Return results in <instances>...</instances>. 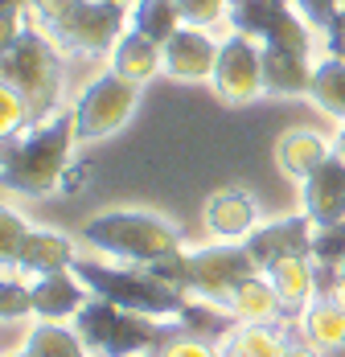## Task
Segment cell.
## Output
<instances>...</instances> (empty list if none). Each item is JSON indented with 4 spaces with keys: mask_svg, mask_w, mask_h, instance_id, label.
<instances>
[{
    "mask_svg": "<svg viewBox=\"0 0 345 357\" xmlns=\"http://www.w3.org/2000/svg\"><path fill=\"white\" fill-rule=\"evenodd\" d=\"M74 136V111H54L50 119L34 123L21 136H4L0 177L8 193L21 197H45L62 185V173L70 169V144Z\"/></svg>",
    "mask_w": 345,
    "mask_h": 357,
    "instance_id": "cell-1",
    "label": "cell"
},
{
    "mask_svg": "<svg viewBox=\"0 0 345 357\" xmlns=\"http://www.w3.org/2000/svg\"><path fill=\"white\" fill-rule=\"evenodd\" d=\"M58 41L45 33V25H25L13 41L0 45V78L4 86L21 91V99L29 103L34 119H50L62 99V58H58Z\"/></svg>",
    "mask_w": 345,
    "mask_h": 357,
    "instance_id": "cell-2",
    "label": "cell"
},
{
    "mask_svg": "<svg viewBox=\"0 0 345 357\" xmlns=\"http://www.w3.org/2000/svg\"><path fill=\"white\" fill-rule=\"evenodd\" d=\"M82 243L107 250L132 267H156L172 255H181L177 226L148 210H107L82 226Z\"/></svg>",
    "mask_w": 345,
    "mask_h": 357,
    "instance_id": "cell-3",
    "label": "cell"
},
{
    "mask_svg": "<svg viewBox=\"0 0 345 357\" xmlns=\"http://www.w3.org/2000/svg\"><path fill=\"white\" fill-rule=\"evenodd\" d=\"M82 284L91 287V296H103L111 304L128 308V312H144V317H181V308L189 304V296L181 287H172L169 280H161L152 267H107V263H95V259H82L70 267Z\"/></svg>",
    "mask_w": 345,
    "mask_h": 357,
    "instance_id": "cell-4",
    "label": "cell"
},
{
    "mask_svg": "<svg viewBox=\"0 0 345 357\" xmlns=\"http://www.w3.org/2000/svg\"><path fill=\"white\" fill-rule=\"evenodd\" d=\"M161 280H169L172 287H181V291H193V296H202L210 304H222V308H230V300H235V291H239L259 267H255V259L247 255L242 243H218V247H206V250H193V255H172L165 263H156L152 267Z\"/></svg>",
    "mask_w": 345,
    "mask_h": 357,
    "instance_id": "cell-5",
    "label": "cell"
},
{
    "mask_svg": "<svg viewBox=\"0 0 345 357\" xmlns=\"http://www.w3.org/2000/svg\"><path fill=\"white\" fill-rule=\"evenodd\" d=\"M74 328L87 341V349H95L99 357H140L152 345H169L172 341V328H165L156 317L128 312V308L111 304L103 296H91L78 308Z\"/></svg>",
    "mask_w": 345,
    "mask_h": 357,
    "instance_id": "cell-6",
    "label": "cell"
},
{
    "mask_svg": "<svg viewBox=\"0 0 345 357\" xmlns=\"http://www.w3.org/2000/svg\"><path fill=\"white\" fill-rule=\"evenodd\" d=\"M140 103V82L124 78V74L107 70L99 78H91L82 86V95L74 99V136L78 144H95V140H107L111 132H119L132 111Z\"/></svg>",
    "mask_w": 345,
    "mask_h": 357,
    "instance_id": "cell-7",
    "label": "cell"
},
{
    "mask_svg": "<svg viewBox=\"0 0 345 357\" xmlns=\"http://www.w3.org/2000/svg\"><path fill=\"white\" fill-rule=\"evenodd\" d=\"M230 29L247 33L263 45L312 54V25L300 17L292 0H230Z\"/></svg>",
    "mask_w": 345,
    "mask_h": 357,
    "instance_id": "cell-8",
    "label": "cell"
},
{
    "mask_svg": "<svg viewBox=\"0 0 345 357\" xmlns=\"http://www.w3.org/2000/svg\"><path fill=\"white\" fill-rule=\"evenodd\" d=\"M124 29H132L128 4H119V0H82L66 21H58L45 33L54 37L62 50H70V54L99 58V54H111L119 45Z\"/></svg>",
    "mask_w": 345,
    "mask_h": 357,
    "instance_id": "cell-9",
    "label": "cell"
},
{
    "mask_svg": "<svg viewBox=\"0 0 345 357\" xmlns=\"http://www.w3.org/2000/svg\"><path fill=\"white\" fill-rule=\"evenodd\" d=\"M210 82L235 107L259 99V95H267V82H263V41L230 29V37L218 50V66H214V78Z\"/></svg>",
    "mask_w": 345,
    "mask_h": 357,
    "instance_id": "cell-10",
    "label": "cell"
},
{
    "mask_svg": "<svg viewBox=\"0 0 345 357\" xmlns=\"http://www.w3.org/2000/svg\"><path fill=\"white\" fill-rule=\"evenodd\" d=\"M218 50H222V41H214L202 25H181L165 41V74L177 82H206V78H214Z\"/></svg>",
    "mask_w": 345,
    "mask_h": 357,
    "instance_id": "cell-11",
    "label": "cell"
},
{
    "mask_svg": "<svg viewBox=\"0 0 345 357\" xmlns=\"http://www.w3.org/2000/svg\"><path fill=\"white\" fill-rule=\"evenodd\" d=\"M312 234H316L312 218L300 214V218H284V222H267V226H259L242 247H247V255L255 259L259 271H267L272 263L288 259V255H312Z\"/></svg>",
    "mask_w": 345,
    "mask_h": 357,
    "instance_id": "cell-12",
    "label": "cell"
},
{
    "mask_svg": "<svg viewBox=\"0 0 345 357\" xmlns=\"http://www.w3.org/2000/svg\"><path fill=\"white\" fill-rule=\"evenodd\" d=\"M300 197H304V214L312 218V226L345 222V160L337 152L304 181Z\"/></svg>",
    "mask_w": 345,
    "mask_h": 357,
    "instance_id": "cell-13",
    "label": "cell"
},
{
    "mask_svg": "<svg viewBox=\"0 0 345 357\" xmlns=\"http://www.w3.org/2000/svg\"><path fill=\"white\" fill-rule=\"evenodd\" d=\"M91 287L74 271H50L34 280V317L37 321H74L78 308L91 300Z\"/></svg>",
    "mask_w": 345,
    "mask_h": 357,
    "instance_id": "cell-14",
    "label": "cell"
},
{
    "mask_svg": "<svg viewBox=\"0 0 345 357\" xmlns=\"http://www.w3.org/2000/svg\"><path fill=\"white\" fill-rule=\"evenodd\" d=\"M206 226L218 243H247L259 230L255 202L242 189H222L206 202Z\"/></svg>",
    "mask_w": 345,
    "mask_h": 357,
    "instance_id": "cell-15",
    "label": "cell"
},
{
    "mask_svg": "<svg viewBox=\"0 0 345 357\" xmlns=\"http://www.w3.org/2000/svg\"><path fill=\"white\" fill-rule=\"evenodd\" d=\"M78 263V250L66 234H54V230H29V238L21 243L13 267H21L25 275H50V271H70ZM8 267V271H13Z\"/></svg>",
    "mask_w": 345,
    "mask_h": 357,
    "instance_id": "cell-16",
    "label": "cell"
},
{
    "mask_svg": "<svg viewBox=\"0 0 345 357\" xmlns=\"http://www.w3.org/2000/svg\"><path fill=\"white\" fill-rule=\"evenodd\" d=\"M263 275L276 284L279 300H284V312L300 317L312 304V291H316V263H312V255H288V259L272 263Z\"/></svg>",
    "mask_w": 345,
    "mask_h": 357,
    "instance_id": "cell-17",
    "label": "cell"
},
{
    "mask_svg": "<svg viewBox=\"0 0 345 357\" xmlns=\"http://www.w3.org/2000/svg\"><path fill=\"white\" fill-rule=\"evenodd\" d=\"M107 58H111V70L124 74V78H132V82H140V86L165 70V45L152 41V37H144V33H136V29H128V33L119 37V45H115Z\"/></svg>",
    "mask_w": 345,
    "mask_h": 357,
    "instance_id": "cell-18",
    "label": "cell"
},
{
    "mask_svg": "<svg viewBox=\"0 0 345 357\" xmlns=\"http://www.w3.org/2000/svg\"><path fill=\"white\" fill-rule=\"evenodd\" d=\"M312 70L316 66L309 62V54L263 45V82H267V95H309Z\"/></svg>",
    "mask_w": 345,
    "mask_h": 357,
    "instance_id": "cell-19",
    "label": "cell"
},
{
    "mask_svg": "<svg viewBox=\"0 0 345 357\" xmlns=\"http://www.w3.org/2000/svg\"><path fill=\"white\" fill-rule=\"evenodd\" d=\"M300 337L321 354H337L345 349V308L333 296H316L309 308L300 312Z\"/></svg>",
    "mask_w": 345,
    "mask_h": 357,
    "instance_id": "cell-20",
    "label": "cell"
},
{
    "mask_svg": "<svg viewBox=\"0 0 345 357\" xmlns=\"http://www.w3.org/2000/svg\"><path fill=\"white\" fill-rule=\"evenodd\" d=\"M226 312L239 317V324H272V328H276V324L284 321V300H279L276 284H272L263 271H255V275L235 291V300H230Z\"/></svg>",
    "mask_w": 345,
    "mask_h": 357,
    "instance_id": "cell-21",
    "label": "cell"
},
{
    "mask_svg": "<svg viewBox=\"0 0 345 357\" xmlns=\"http://www.w3.org/2000/svg\"><path fill=\"white\" fill-rule=\"evenodd\" d=\"M329 156H333V148L321 140L316 132H288V136H279V144H276L279 169L296 181H309Z\"/></svg>",
    "mask_w": 345,
    "mask_h": 357,
    "instance_id": "cell-22",
    "label": "cell"
},
{
    "mask_svg": "<svg viewBox=\"0 0 345 357\" xmlns=\"http://www.w3.org/2000/svg\"><path fill=\"white\" fill-rule=\"evenodd\" d=\"M128 17H132V29H136V33L152 37V41H161V45L185 25L177 0H132Z\"/></svg>",
    "mask_w": 345,
    "mask_h": 357,
    "instance_id": "cell-23",
    "label": "cell"
},
{
    "mask_svg": "<svg viewBox=\"0 0 345 357\" xmlns=\"http://www.w3.org/2000/svg\"><path fill=\"white\" fill-rule=\"evenodd\" d=\"M25 354H29V357H87V341L78 337V328H74V324L37 321L34 333H29Z\"/></svg>",
    "mask_w": 345,
    "mask_h": 357,
    "instance_id": "cell-24",
    "label": "cell"
},
{
    "mask_svg": "<svg viewBox=\"0 0 345 357\" xmlns=\"http://www.w3.org/2000/svg\"><path fill=\"white\" fill-rule=\"evenodd\" d=\"M239 317H222V304H185L181 308V317H177V324L189 333V337H198V341H226L235 328H239Z\"/></svg>",
    "mask_w": 345,
    "mask_h": 357,
    "instance_id": "cell-25",
    "label": "cell"
},
{
    "mask_svg": "<svg viewBox=\"0 0 345 357\" xmlns=\"http://www.w3.org/2000/svg\"><path fill=\"white\" fill-rule=\"evenodd\" d=\"M309 99L321 111L345 119V58H325V62H316Z\"/></svg>",
    "mask_w": 345,
    "mask_h": 357,
    "instance_id": "cell-26",
    "label": "cell"
},
{
    "mask_svg": "<svg viewBox=\"0 0 345 357\" xmlns=\"http://www.w3.org/2000/svg\"><path fill=\"white\" fill-rule=\"evenodd\" d=\"M284 341L272 324H239L226 341H222V357H279Z\"/></svg>",
    "mask_w": 345,
    "mask_h": 357,
    "instance_id": "cell-27",
    "label": "cell"
},
{
    "mask_svg": "<svg viewBox=\"0 0 345 357\" xmlns=\"http://www.w3.org/2000/svg\"><path fill=\"white\" fill-rule=\"evenodd\" d=\"M37 119L29 103L21 99V91H13V86H0V132L4 136H21V132H29Z\"/></svg>",
    "mask_w": 345,
    "mask_h": 357,
    "instance_id": "cell-28",
    "label": "cell"
},
{
    "mask_svg": "<svg viewBox=\"0 0 345 357\" xmlns=\"http://www.w3.org/2000/svg\"><path fill=\"white\" fill-rule=\"evenodd\" d=\"M312 263H321V267H342L345 263V222L316 226V234H312Z\"/></svg>",
    "mask_w": 345,
    "mask_h": 357,
    "instance_id": "cell-29",
    "label": "cell"
},
{
    "mask_svg": "<svg viewBox=\"0 0 345 357\" xmlns=\"http://www.w3.org/2000/svg\"><path fill=\"white\" fill-rule=\"evenodd\" d=\"M0 317L4 321L34 317V284H21L17 275H4V284H0Z\"/></svg>",
    "mask_w": 345,
    "mask_h": 357,
    "instance_id": "cell-30",
    "label": "cell"
},
{
    "mask_svg": "<svg viewBox=\"0 0 345 357\" xmlns=\"http://www.w3.org/2000/svg\"><path fill=\"white\" fill-rule=\"evenodd\" d=\"M25 238H29L25 218L17 214L13 206H4V210H0V255H4V267H13V259H17V250H21Z\"/></svg>",
    "mask_w": 345,
    "mask_h": 357,
    "instance_id": "cell-31",
    "label": "cell"
},
{
    "mask_svg": "<svg viewBox=\"0 0 345 357\" xmlns=\"http://www.w3.org/2000/svg\"><path fill=\"white\" fill-rule=\"evenodd\" d=\"M181 4V17H185V25H218L222 17H230V0H177Z\"/></svg>",
    "mask_w": 345,
    "mask_h": 357,
    "instance_id": "cell-32",
    "label": "cell"
},
{
    "mask_svg": "<svg viewBox=\"0 0 345 357\" xmlns=\"http://www.w3.org/2000/svg\"><path fill=\"white\" fill-rule=\"evenodd\" d=\"M292 4L300 8V17L309 21L312 29H321V33L333 25V17H337V8H342L337 0H292Z\"/></svg>",
    "mask_w": 345,
    "mask_h": 357,
    "instance_id": "cell-33",
    "label": "cell"
},
{
    "mask_svg": "<svg viewBox=\"0 0 345 357\" xmlns=\"http://www.w3.org/2000/svg\"><path fill=\"white\" fill-rule=\"evenodd\" d=\"M82 0H34L29 4V13L37 17V25H45V29H54L58 21H66L70 13L78 8Z\"/></svg>",
    "mask_w": 345,
    "mask_h": 357,
    "instance_id": "cell-34",
    "label": "cell"
},
{
    "mask_svg": "<svg viewBox=\"0 0 345 357\" xmlns=\"http://www.w3.org/2000/svg\"><path fill=\"white\" fill-rule=\"evenodd\" d=\"M161 357H218L210 349V341H198V337H172L169 345H161Z\"/></svg>",
    "mask_w": 345,
    "mask_h": 357,
    "instance_id": "cell-35",
    "label": "cell"
},
{
    "mask_svg": "<svg viewBox=\"0 0 345 357\" xmlns=\"http://www.w3.org/2000/svg\"><path fill=\"white\" fill-rule=\"evenodd\" d=\"M325 50H329V58H345V4L337 8L333 25L325 29Z\"/></svg>",
    "mask_w": 345,
    "mask_h": 357,
    "instance_id": "cell-36",
    "label": "cell"
},
{
    "mask_svg": "<svg viewBox=\"0 0 345 357\" xmlns=\"http://www.w3.org/2000/svg\"><path fill=\"white\" fill-rule=\"evenodd\" d=\"M82 173H87V169L70 160V169L62 173V185H58V189H62V193H78V181H82Z\"/></svg>",
    "mask_w": 345,
    "mask_h": 357,
    "instance_id": "cell-37",
    "label": "cell"
},
{
    "mask_svg": "<svg viewBox=\"0 0 345 357\" xmlns=\"http://www.w3.org/2000/svg\"><path fill=\"white\" fill-rule=\"evenodd\" d=\"M279 357H325L321 349H312L309 341H296V345H284V354Z\"/></svg>",
    "mask_w": 345,
    "mask_h": 357,
    "instance_id": "cell-38",
    "label": "cell"
},
{
    "mask_svg": "<svg viewBox=\"0 0 345 357\" xmlns=\"http://www.w3.org/2000/svg\"><path fill=\"white\" fill-rule=\"evenodd\" d=\"M333 300H337V304L345 308V271L337 275V287H333Z\"/></svg>",
    "mask_w": 345,
    "mask_h": 357,
    "instance_id": "cell-39",
    "label": "cell"
},
{
    "mask_svg": "<svg viewBox=\"0 0 345 357\" xmlns=\"http://www.w3.org/2000/svg\"><path fill=\"white\" fill-rule=\"evenodd\" d=\"M333 152L345 160V123H342V132H337V140H333Z\"/></svg>",
    "mask_w": 345,
    "mask_h": 357,
    "instance_id": "cell-40",
    "label": "cell"
},
{
    "mask_svg": "<svg viewBox=\"0 0 345 357\" xmlns=\"http://www.w3.org/2000/svg\"><path fill=\"white\" fill-rule=\"evenodd\" d=\"M34 0H0V8H29Z\"/></svg>",
    "mask_w": 345,
    "mask_h": 357,
    "instance_id": "cell-41",
    "label": "cell"
},
{
    "mask_svg": "<svg viewBox=\"0 0 345 357\" xmlns=\"http://www.w3.org/2000/svg\"><path fill=\"white\" fill-rule=\"evenodd\" d=\"M329 357H345V349H337V354H329Z\"/></svg>",
    "mask_w": 345,
    "mask_h": 357,
    "instance_id": "cell-42",
    "label": "cell"
},
{
    "mask_svg": "<svg viewBox=\"0 0 345 357\" xmlns=\"http://www.w3.org/2000/svg\"><path fill=\"white\" fill-rule=\"evenodd\" d=\"M119 4H132V0H119Z\"/></svg>",
    "mask_w": 345,
    "mask_h": 357,
    "instance_id": "cell-43",
    "label": "cell"
},
{
    "mask_svg": "<svg viewBox=\"0 0 345 357\" xmlns=\"http://www.w3.org/2000/svg\"><path fill=\"white\" fill-rule=\"evenodd\" d=\"M337 4H345V0H337Z\"/></svg>",
    "mask_w": 345,
    "mask_h": 357,
    "instance_id": "cell-44",
    "label": "cell"
},
{
    "mask_svg": "<svg viewBox=\"0 0 345 357\" xmlns=\"http://www.w3.org/2000/svg\"><path fill=\"white\" fill-rule=\"evenodd\" d=\"M21 357H29V354H21Z\"/></svg>",
    "mask_w": 345,
    "mask_h": 357,
    "instance_id": "cell-45",
    "label": "cell"
}]
</instances>
